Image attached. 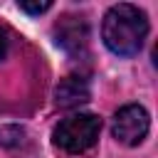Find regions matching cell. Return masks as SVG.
Returning a JSON list of instances; mask_svg holds the SVG:
<instances>
[{
	"mask_svg": "<svg viewBox=\"0 0 158 158\" xmlns=\"http://www.w3.org/2000/svg\"><path fill=\"white\" fill-rule=\"evenodd\" d=\"M146 35H148V17L136 5L118 2L109 7V12L104 15V25H101L104 44L118 57L138 54Z\"/></svg>",
	"mask_w": 158,
	"mask_h": 158,
	"instance_id": "obj_1",
	"label": "cell"
},
{
	"mask_svg": "<svg viewBox=\"0 0 158 158\" xmlns=\"http://www.w3.org/2000/svg\"><path fill=\"white\" fill-rule=\"evenodd\" d=\"M151 118L148 111L138 104H126L114 114V123H111V133L118 143L123 146H138L146 133H148Z\"/></svg>",
	"mask_w": 158,
	"mask_h": 158,
	"instance_id": "obj_3",
	"label": "cell"
},
{
	"mask_svg": "<svg viewBox=\"0 0 158 158\" xmlns=\"http://www.w3.org/2000/svg\"><path fill=\"white\" fill-rule=\"evenodd\" d=\"M52 7V2H20V10L30 12V15H40V12H47Z\"/></svg>",
	"mask_w": 158,
	"mask_h": 158,
	"instance_id": "obj_6",
	"label": "cell"
},
{
	"mask_svg": "<svg viewBox=\"0 0 158 158\" xmlns=\"http://www.w3.org/2000/svg\"><path fill=\"white\" fill-rule=\"evenodd\" d=\"M54 101L62 109H74L79 104H86L89 101V86H86V81L79 79V77L62 79L57 84V89H54Z\"/></svg>",
	"mask_w": 158,
	"mask_h": 158,
	"instance_id": "obj_5",
	"label": "cell"
},
{
	"mask_svg": "<svg viewBox=\"0 0 158 158\" xmlns=\"http://www.w3.org/2000/svg\"><path fill=\"white\" fill-rule=\"evenodd\" d=\"M99 133H101V118L96 114H74L54 126L52 141L64 153L79 156L99 141Z\"/></svg>",
	"mask_w": 158,
	"mask_h": 158,
	"instance_id": "obj_2",
	"label": "cell"
},
{
	"mask_svg": "<svg viewBox=\"0 0 158 158\" xmlns=\"http://www.w3.org/2000/svg\"><path fill=\"white\" fill-rule=\"evenodd\" d=\"M57 42L72 54H84L86 52V40H89V32H86V25L79 22V17H64L59 25H57Z\"/></svg>",
	"mask_w": 158,
	"mask_h": 158,
	"instance_id": "obj_4",
	"label": "cell"
},
{
	"mask_svg": "<svg viewBox=\"0 0 158 158\" xmlns=\"http://www.w3.org/2000/svg\"><path fill=\"white\" fill-rule=\"evenodd\" d=\"M5 52H7V32L0 27V59L5 57Z\"/></svg>",
	"mask_w": 158,
	"mask_h": 158,
	"instance_id": "obj_7",
	"label": "cell"
}]
</instances>
